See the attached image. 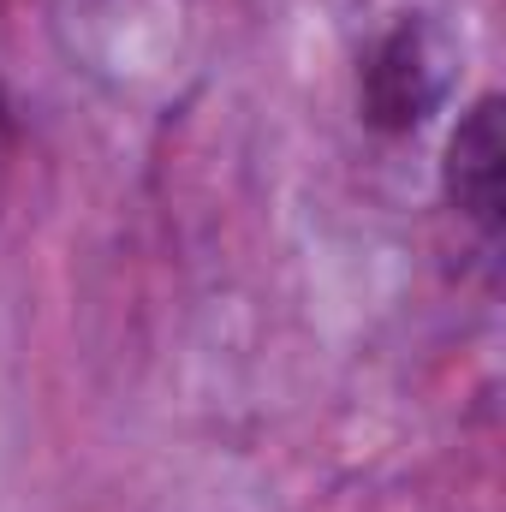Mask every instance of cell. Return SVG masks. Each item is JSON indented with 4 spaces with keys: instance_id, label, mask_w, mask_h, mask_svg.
Instances as JSON below:
<instances>
[{
    "instance_id": "3",
    "label": "cell",
    "mask_w": 506,
    "mask_h": 512,
    "mask_svg": "<svg viewBox=\"0 0 506 512\" xmlns=\"http://www.w3.org/2000/svg\"><path fill=\"white\" fill-rule=\"evenodd\" d=\"M6 149H12V108H6V90H0V167H6Z\"/></svg>"
},
{
    "instance_id": "2",
    "label": "cell",
    "mask_w": 506,
    "mask_h": 512,
    "mask_svg": "<svg viewBox=\"0 0 506 512\" xmlns=\"http://www.w3.org/2000/svg\"><path fill=\"white\" fill-rule=\"evenodd\" d=\"M447 203L477 227L483 245L501 239L506 221V137H501V102L495 96H477L459 131L447 143Z\"/></svg>"
},
{
    "instance_id": "1",
    "label": "cell",
    "mask_w": 506,
    "mask_h": 512,
    "mask_svg": "<svg viewBox=\"0 0 506 512\" xmlns=\"http://www.w3.org/2000/svg\"><path fill=\"white\" fill-rule=\"evenodd\" d=\"M441 90H447V54H441L435 24L399 18L364 66V84H358L364 120L376 131H411L441 102Z\"/></svg>"
}]
</instances>
